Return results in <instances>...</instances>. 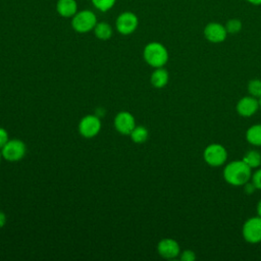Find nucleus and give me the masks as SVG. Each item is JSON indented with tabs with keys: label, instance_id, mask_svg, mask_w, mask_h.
<instances>
[{
	"label": "nucleus",
	"instance_id": "16",
	"mask_svg": "<svg viewBox=\"0 0 261 261\" xmlns=\"http://www.w3.org/2000/svg\"><path fill=\"white\" fill-rule=\"evenodd\" d=\"M93 31H94L96 38L99 40H102V41H106V40L110 39L112 36V28L109 23H107L105 21L97 22Z\"/></svg>",
	"mask_w": 261,
	"mask_h": 261
},
{
	"label": "nucleus",
	"instance_id": "11",
	"mask_svg": "<svg viewBox=\"0 0 261 261\" xmlns=\"http://www.w3.org/2000/svg\"><path fill=\"white\" fill-rule=\"evenodd\" d=\"M115 129L122 135H129L136 126L135 117L127 111L118 112L114 118Z\"/></svg>",
	"mask_w": 261,
	"mask_h": 261
},
{
	"label": "nucleus",
	"instance_id": "8",
	"mask_svg": "<svg viewBox=\"0 0 261 261\" xmlns=\"http://www.w3.org/2000/svg\"><path fill=\"white\" fill-rule=\"evenodd\" d=\"M101 129V121L97 115H86L84 116L79 123L80 134L87 139L94 138L99 134Z\"/></svg>",
	"mask_w": 261,
	"mask_h": 261
},
{
	"label": "nucleus",
	"instance_id": "5",
	"mask_svg": "<svg viewBox=\"0 0 261 261\" xmlns=\"http://www.w3.org/2000/svg\"><path fill=\"white\" fill-rule=\"evenodd\" d=\"M27 147L25 144L17 139L8 140V142L2 147V157L7 161H18L25 155Z\"/></svg>",
	"mask_w": 261,
	"mask_h": 261
},
{
	"label": "nucleus",
	"instance_id": "29",
	"mask_svg": "<svg viewBox=\"0 0 261 261\" xmlns=\"http://www.w3.org/2000/svg\"><path fill=\"white\" fill-rule=\"evenodd\" d=\"M258 100H259V108L261 109V97H260Z\"/></svg>",
	"mask_w": 261,
	"mask_h": 261
},
{
	"label": "nucleus",
	"instance_id": "26",
	"mask_svg": "<svg viewBox=\"0 0 261 261\" xmlns=\"http://www.w3.org/2000/svg\"><path fill=\"white\" fill-rule=\"evenodd\" d=\"M5 223H6V216L2 211H0V227L4 226Z\"/></svg>",
	"mask_w": 261,
	"mask_h": 261
},
{
	"label": "nucleus",
	"instance_id": "21",
	"mask_svg": "<svg viewBox=\"0 0 261 261\" xmlns=\"http://www.w3.org/2000/svg\"><path fill=\"white\" fill-rule=\"evenodd\" d=\"M224 27L227 34H238L242 30V21L238 18H231L226 21Z\"/></svg>",
	"mask_w": 261,
	"mask_h": 261
},
{
	"label": "nucleus",
	"instance_id": "14",
	"mask_svg": "<svg viewBox=\"0 0 261 261\" xmlns=\"http://www.w3.org/2000/svg\"><path fill=\"white\" fill-rule=\"evenodd\" d=\"M168 80H169L168 71L163 67L155 68V70L152 72L150 77V82L152 86L157 89H161L165 87L168 83Z\"/></svg>",
	"mask_w": 261,
	"mask_h": 261
},
{
	"label": "nucleus",
	"instance_id": "12",
	"mask_svg": "<svg viewBox=\"0 0 261 261\" xmlns=\"http://www.w3.org/2000/svg\"><path fill=\"white\" fill-rule=\"evenodd\" d=\"M205 38L211 43H221L226 39L225 27L218 22H209L204 29Z\"/></svg>",
	"mask_w": 261,
	"mask_h": 261
},
{
	"label": "nucleus",
	"instance_id": "30",
	"mask_svg": "<svg viewBox=\"0 0 261 261\" xmlns=\"http://www.w3.org/2000/svg\"><path fill=\"white\" fill-rule=\"evenodd\" d=\"M1 158H2V154H1V151H0V162H1Z\"/></svg>",
	"mask_w": 261,
	"mask_h": 261
},
{
	"label": "nucleus",
	"instance_id": "27",
	"mask_svg": "<svg viewBox=\"0 0 261 261\" xmlns=\"http://www.w3.org/2000/svg\"><path fill=\"white\" fill-rule=\"evenodd\" d=\"M256 210H257V215L261 217V199H260V200H259V202L257 203Z\"/></svg>",
	"mask_w": 261,
	"mask_h": 261
},
{
	"label": "nucleus",
	"instance_id": "2",
	"mask_svg": "<svg viewBox=\"0 0 261 261\" xmlns=\"http://www.w3.org/2000/svg\"><path fill=\"white\" fill-rule=\"evenodd\" d=\"M145 61L152 67H163L168 61V51L164 45L159 42L147 44L143 51Z\"/></svg>",
	"mask_w": 261,
	"mask_h": 261
},
{
	"label": "nucleus",
	"instance_id": "28",
	"mask_svg": "<svg viewBox=\"0 0 261 261\" xmlns=\"http://www.w3.org/2000/svg\"><path fill=\"white\" fill-rule=\"evenodd\" d=\"M247 1H249L250 3H252L254 5H260L261 4V0H247Z\"/></svg>",
	"mask_w": 261,
	"mask_h": 261
},
{
	"label": "nucleus",
	"instance_id": "23",
	"mask_svg": "<svg viewBox=\"0 0 261 261\" xmlns=\"http://www.w3.org/2000/svg\"><path fill=\"white\" fill-rule=\"evenodd\" d=\"M181 261H194L196 259V254L193 250H185L179 256Z\"/></svg>",
	"mask_w": 261,
	"mask_h": 261
},
{
	"label": "nucleus",
	"instance_id": "1",
	"mask_svg": "<svg viewBox=\"0 0 261 261\" xmlns=\"http://www.w3.org/2000/svg\"><path fill=\"white\" fill-rule=\"evenodd\" d=\"M252 173V168L247 165L243 159L233 160L224 166L223 178L231 186L241 187L251 180Z\"/></svg>",
	"mask_w": 261,
	"mask_h": 261
},
{
	"label": "nucleus",
	"instance_id": "7",
	"mask_svg": "<svg viewBox=\"0 0 261 261\" xmlns=\"http://www.w3.org/2000/svg\"><path fill=\"white\" fill-rule=\"evenodd\" d=\"M138 24H139L138 16L132 11L121 12L115 20V28L117 32L124 36L133 34L137 30Z\"/></svg>",
	"mask_w": 261,
	"mask_h": 261
},
{
	"label": "nucleus",
	"instance_id": "9",
	"mask_svg": "<svg viewBox=\"0 0 261 261\" xmlns=\"http://www.w3.org/2000/svg\"><path fill=\"white\" fill-rule=\"evenodd\" d=\"M237 112L242 117H251L253 116L259 108V100L251 95L242 97L236 106Z\"/></svg>",
	"mask_w": 261,
	"mask_h": 261
},
{
	"label": "nucleus",
	"instance_id": "19",
	"mask_svg": "<svg viewBox=\"0 0 261 261\" xmlns=\"http://www.w3.org/2000/svg\"><path fill=\"white\" fill-rule=\"evenodd\" d=\"M248 92L249 95L259 99L261 97V80L253 79L248 83Z\"/></svg>",
	"mask_w": 261,
	"mask_h": 261
},
{
	"label": "nucleus",
	"instance_id": "17",
	"mask_svg": "<svg viewBox=\"0 0 261 261\" xmlns=\"http://www.w3.org/2000/svg\"><path fill=\"white\" fill-rule=\"evenodd\" d=\"M243 161L252 169L261 165V153L258 150H249L243 156Z\"/></svg>",
	"mask_w": 261,
	"mask_h": 261
},
{
	"label": "nucleus",
	"instance_id": "22",
	"mask_svg": "<svg viewBox=\"0 0 261 261\" xmlns=\"http://www.w3.org/2000/svg\"><path fill=\"white\" fill-rule=\"evenodd\" d=\"M251 180L257 190H261V168H258L254 173H252Z\"/></svg>",
	"mask_w": 261,
	"mask_h": 261
},
{
	"label": "nucleus",
	"instance_id": "15",
	"mask_svg": "<svg viewBox=\"0 0 261 261\" xmlns=\"http://www.w3.org/2000/svg\"><path fill=\"white\" fill-rule=\"evenodd\" d=\"M246 140L249 144L260 147L261 146V124H253L246 132Z\"/></svg>",
	"mask_w": 261,
	"mask_h": 261
},
{
	"label": "nucleus",
	"instance_id": "25",
	"mask_svg": "<svg viewBox=\"0 0 261 261\" xmlns=\"http://www.w3.org/2000/svg\"><path fill=\"white\" fill-rule=\"evenodd\" d=\"M244 192L247 194V195H251L253 194L257 189L255 187V185L252 182V180H249L248 182H246L244 186Z\"/></svg>",
	"mask_w": 261,
	"mask_h": 261
},
{
	"label": "nucleus",
	"instance_id": "18",
	"mask_svg": "<svg viewBox=\"0 0 261 261\" xmlns=\"http://www.w3.org/2000/svg\"><path fill=\"white\" fill-rule=\"evenodd\" d=\"M129 136H130V139L133 142L141 144L148 140L149 132L145 126L139 125V126H135V128L132 130Z\"/></svg>",
	"mask_w": 261,
	"mask_h": 261
},
{
	"label": "nucleus",
	"instance_id": "3",
	"mask_svg": "<svg viewBox=\"0 0 261 261\" xmlns=\"http://www.w3.org/2000/svg\"><path fill=\"white\" fill-rule=\"evenodd\" d=\"M71 18L72 29L80 34L91 32L98 22L96 14L89 9L77 11Z\"/></svg>",
	"mask_w": 261,
	"mask_h": 261
},
{
	"label": "nucleus",
	"instance_id": "6",
	"mask_svg": "<svg viewBox=\"0 0 261 261\" xmlns=\"http://www.w3.org/2000/svg\"><path fill=\"white\" fill-rule=\"evenodd\" d=\"M242 234L246 242L257 244L261 242V217L254 216L246 220L242 228Z\"/></svg>",
	"mask_w": 261,
	"mask_h": 261
},
{
	"label": "nucleus",
	"instance_id": "10",
	"mask_svg": "<svg viewBox=\"0 0 261 261\" xmlns=\"http://www.w3.org/2000/svg\"><path fill=\"white\" fill-rule=\"evenodd\" d=\"M157 251L158 254L165 259H174L180 254L178 243L170 238L162 239L157 245Z\"/></svg>",
	"mask_w": 261,
	"mask_h": 261
},
{
	"label": "nucleus",
	"instance_id": "24",
	"mask_svg": "<svg viewBox=\"0 0 261 261\" xmlns=\"http://www.w3.org/2000/svg\"><path fill=\"white\" fill-rule=\"evenodd\" d=\"M8 140H9V138H8V134H7L6 129L3 127H0V150L8 142Z\"/></svg>",
	"mask_w": 261,
	"mask_h": 261
},
{
	"label": "nucleus",
	"instance_id": "13",
	"mask_svg": "<svg viewBox=\"0 0 261 261\" xmlns=\"http://www.w3.org/2000/svg\"><path fill=\"white\" fill-rule=\"evenodd\" d=\"M56 10L62 17H72L77 12V3L75 0H58Z\"/></svg>",
	"mask_w": 261,
	"mask_h": 261
},
{
	"label": "nucleus",
	"instance_id": "20",
	"mask_svg": "<svg viewBox=\"0 0 261 261\" xmlns=\"http://www.w3.org/2000/svg\"><path fill=\"white\" fill-rule=\"evenodd\" d=\"M91 2L97 10L106 12L115 5L116 0H91Z\"/></svg>",
	"mask_w": 261,
	"mask_h": 261
},
{
	"label": "nucleus",
	"instance_id": "4",
	"mask_svg": "<svg viewBox=\"0 0 261 261\" xmlns=\"http://www.w3.org/2000/svg\"><path fill=\"white\" fill-rule=\"evenodd\" d=\"M203 158L209 166L219 167L225 164L227 160V151L221 144L213 143L205 148Z\"/></svg>",
	"mask_w": 261,
	"mask_h": 261
}]
</instances>
